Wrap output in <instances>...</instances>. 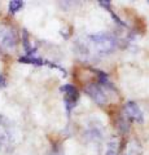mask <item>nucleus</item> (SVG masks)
<instances>
[{"instance_id": "obj_1", "label": "nucleus", "mask_w": 149, "mask_h": 155, "mask_svg": "<svg viewBox=\"0 0 149 155\" xmlns=\"http://www.w3.org/2000/svg\"><path fill=\"white\" fill-rule=\"evenodd\" d=\"M90 40L93 43L100 53H110L115 48V39L108 32H99L90 35Z\"/></svg>"}, {"instance_id": "obj_2", "label": "nucleus", "mask_w": 149, "mask_h": 155, "mask_svg": "<svg viewBox=\"0 0 149 155\" xmlns=\"http://www.w3.org/2000/svg\"><path fill=\"white\" fill-rule=\"evenodd\" d=\"M84 92L87 93L91 98L97 105H105L108 102V97L107 93L104 92L103 87L97 83H90L84 87Z\"/></svg>"}, {"instance_id": "obj_3", "label": "nucleus", "mask_w": 149, "mask_h": 155, "mask_svg": "<svg viewBox=\"0 0 149 155\" xmlns=\"http://www.w3.org/2000/svg\"><path fill=\"white\" fill-rule=\"evenodd\" d=\"M61 92L65 93L66 107H68V111H70L76 105V102H78V100H79V91L73 84H65V85L61 87Z\"/></svg>"}, {"instance_id": "obj_4", "label": "nucleus", "mask_w": 149, "mask_h": 155, "mask_svg": "<svg viewBox=\"0 0 149 155\" xmlns=\"http://www.w3.org/2000/svg\"><path fill=\"white\" fill-rule=\"evenodd\" d=\"M0 45L5 49H14L17 45V35L9 27L0 28Z\"/></svg>"}, {"instance_id": "obj_5", "label": "nucleus", "mask_w": 149, "mask_h": 155, "mask_svg": "<svg viewBox=\"0 0 149 155\" xmlns=\"http://www.w3.org/2000/svg\"><path fill=\"white\" fill-rule=\"evenodd\" d=\"M124 114L126 116L132 120V122H137V123H141L143 122V113H141V109L139 107V105L134 101H128V102L124 105Z\"/></svg>"}, {"instance_id": "obj_6", "label": "nucleus", "mask_w": 149, "mask_h": 155, "mask_svg": "<svg viewBox=\"0 0 149 155\" xmlns=\"http://www.w3.org/2000/svg\"><path fill=\"white\" fill-rule=\"evenodd\" d=\"M11 141V133H9L8 128L3 124V120H0V150L5 147Z\"/></svg>"}, {"instance_id": "obj_7", "label": "nucleus", "mask_w": 149, "mask_h": 155, "mask_svg": "<svg viewBox=\"0 0 149 155\" xmlns=\"http://www.w3.org/2000/svg\"><path fill=\"white\" fill-rule=\"evenodd\" d=\"M18 62H21V64L34 65V66H43V65H46L44 60H42L40 57H35V56H22V57L18 58Z\"/></svg>"}, {"instance_id": "obj_8", "label": "nucleus", "mask_w": 149, "mask_h": 155, "mask_svg": "<svg viewBox=\"0 0 149 155\" xmlns=\"http://www.w3.org/2000/svg\"><path fill=\"white\" fill-rule=\"evenodd\" d=\"M22 7H23V2H21V0H12L9 3V13L16 14L18 11H21Z\"/></svg>"}, {"instance_id": "obj_9", "label": "nucleus", "mask_w": 149, "mask_h": 155, "mask_svg": "<svg viewBox=\"0 0 149 155\" xmlns=\"http://www.w3.org/2000/svg\"><path fill=\"white\" fill-rule=\"evenodd\" d=\"M105 155H118V149H117V143L115 142H112L109 143L108 146V150H107V154Z\"/></svg>"}, {"instance_id": "obj_10", "label": "nucleus", "mask_w": 149, "mask_h": 155, "mask_svg": "<svg viewBox=\"0 0 149 155\" xmlns=\"http://www.w3.org/2000/svg\"><path fill=\"white\" fill-rule=\"evenodd\" d=\"M7 85V80H5V78H4L3 74H0V88H4V87Z\"/></svg>"}, {"instance_id": "obj_11", "label": "nucleus", "mask_w": 149, "mask_h": 155, "mask_svg": "<svg viewBox=\"0 0 149 155\" xmlns=\"http://www.w3.org/2000/svg\"><path fill=\"white\" fill-rule=\"evenodd\" d=\"M56 155H64V154H61V153H56Z\"/></svg>"}]
</instances>
